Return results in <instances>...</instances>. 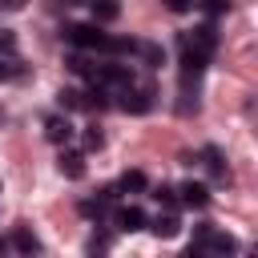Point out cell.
Listing matches in <instances>:
<instances>
[{
	"instance_id": "6da1fadb",
	"label": "cell",
	"mask_w": 258,
	"mask_h": 258,
	"mask_svg": "<svg viewBox=\"0 0 258 258\" xmlns=\"http://www.w3.org/2000/svg\"><path fill=\"white\" fill-rule=\"evenodd\" d=\"M214 48H218V28H214V20H206V24H198L194 32H185V36H181V52H189V56L210 60V56H214Z\"/></svg>"
},
{
	"instance_id": "7a4b0ae2",
	"label": "cell",
	"mask_w": 258,
	"mask_h": 258,
	"mask_svg": "<svg viewBox=\"0 0 258 258\" xmlns=\"http://www.w3.org/2000/svg\"><path fill=\"white\" fill-rule=\"evenodd\" d=\"M64 40L77 44V48H105V44H109V36L97 28V20H93V24H69V28H64Z\"/></svg>"
},
{
	"instance_id": "3957f363",
	"label": "cell",
	"mask_w": 258,
	"mask_h": 258,
	"mask_svg": "<svg viewBox=\"0 0 258 258\" xmlns=\"http://www.w3.org/2000/svg\"><path fill=\"white\" fill-rule=\"evenodd\" d=\"M198 246L210 250V254H234V250H238V242H234L230 234L214 230V226H202V230H198Z\"/></svg>"
},
{
	"instance_id": "277c9868",
	"label": "cell",
	"mask_w": 258,
	"mask_h": 258,
	"mask_svg": "<svg viewBox=\"0 0 258 258\" xmlns=\"http://www.w3.org/2000/svg\"><path fill=\"white\" fill-rule=\"evenodd\" d=\"M56 169L69 177V181H77V177H85V153L81 149H69V145H60V157H56Z\"/></svg>"
},
{
	"instance_id": "5b68a950",
	"label": "cell",
	"mask_w": 258,
	"mask_h": 258,
	"mask_svg": "<svg viewBox=\"0 0 258 258\" xmlns=\"http://www.w3.org/2000/svg\"><path fill=\"white\" fill-rule=\"evenodd\" d=\"M117 97H121L117 105H121L125 113H145V109L153 105V101H149V93H145V89H133V85H121V89H117Z\"/></svg>"
},
{
	"instance_id": "8992f818",
	"label": "cell",
	"mask_w": 258,
	"mask_h": 258,
	"mask_svg": "<svg viewBox=\"0 0 258 258\" xmlns=\"http://www.w3.org/2000/svg\"><path fill=\"white\" fill-rule=\"evenodd\" d=\"M113 222H117V230L121 234H137V230H145V210H137V206H121L117 214H113Z\"/></svg>"
},
{
	"instance_id": "52a82bcc",
	"label": "cell",
	"mask_w": 258,
	"mask_h": 258,
	"mask_svg": "<svg viewBox=\"0 0 258 258\" xmlns=\"http://www.w3.org/2000/svg\"><path fill=\"white\" fill-rule=\"evenodd\" d=\"M73 133H77V129H73V121H69V117H60V113L44 121V137H48L52 145H69V141H73Z\"/></svg>"
},
{
	"instance_id": "ba28073f",
	"label": "cell",
	"mask_w": 258,
	"mask_h": 258,
	"mask_svg": "<svg viewBox=\"0 0 258 258\" xmlns=\"http://www.w3.org/2000/svg\"><path fill=\"white\" fill-rule=\"evenodd\" d=\"M177 194H181V206H189V210L210 206V185H206V181H185Z\"/></svg>"
},
{
	"instance_id": "9c48e42d",
	"label": "cell",
	"mask_w": 258,
	"mask_h": 258,
	"mask_svg": "<svg viewBox=\"0 0 258 258\" xmlns=\"http://www.w3.org/2000/svg\"><path fill=\"white\" fill-rule=\"evenodd\" d=\"M157 238H177L181 234V218H177V210H165V214H157L153 222H145Z\"/></svg>"
},
{
	"instance_id": "30bf717a",
	"label": "cell",
	"mask_w": 258,
	"mask_h": 258,
	"mask_svg": "<svg viewBox=\"0 0 258 258\" xmlns=\"http://www.w3.org/2000/svg\"><path fill=\"white\" fill-rule=\"evenodd\" d=\"M202 165L210 169V177H214V181H230V169H226V161H222V153H218L214 145H206V149H202Z\"/></svg>"
},
{
	"instance_id": "8fae6325",
	"label": "cell",
	"mask_w": 258,
	"mask_h": 258,
	"mask_svg": "<svg viewBox=\"0 0 258 258\" xmlns=\"http://www.w3.org/2000/svg\"><path fill=\"white\" fill-rule=\"evenodd\" d=\"M89 8H93V20L97 24H109V20L121 16V0H89Z\"/></svg>"
},
{
	"instance_id": "7c38bea8",
	"label": "cell",
	"mask_w": 258,
	"mask_h": 258,
	"mask_svg": "<svg viewBox=\"0 0 258 258\" xmlns=\"http://www.w3.org/2000/svg\"><path fill=\"white\" fill-rule=\"evenodd\" d=\"M145 185H149V181H145L141 169H125V173L117 177V189H121V194H141Z\"/></svg>"
},
{
	"instance_id": "4fadbf2b",
	"label": "cell",
	"mask_w": 258,
	"mask_h": 258,
	"mask_svg": "<svg viewBox=\"0 0 258 258\" xmlns=\"http://www.w3.org/2000/svg\"><path fill=\"white\" fill-rule=\"evenodd\" d=\"M60 109H89V97L81 89H60Z\"/></svg>"
},
{
	"instance_id": "5bb4252c",
	"label": "cell",
	"mask_w": 258,
	"mask_h": 258,
	"mask_svg": "<svg viewBox=\"0 0 258 258\" xmlns=\"http://www.w3.org/2000/svg\"><path fill=\"white\" fill-rule=\"evenodd\" d=\"M105 206H109L105 198H89V202H81V214H85L89 222H101V218H105Z\"/></svg>"
},
{
	"instance_id": "9a60e30c",
	"label": "cell",
	"mask_w": 258,
	"mask_h": 258,
	"mask_svg": "<svg viewBox=\"0 0 258 258\" xmlns=\"http://www.w3.org/2000/svg\"><path fill=\"white\" fill-rule=\"evenodd\" d=\"M12 246H16L20 254H36V250H40V242H36V238H32L28 230H16V238H12Z\"/></svg>"
},
{
	"instance_id": "2e32d148",
	"label": "cell",
	"mask_w": 258,
	"mask_h": 258,
	"mask_svg": "<svg viewBox=\"0 0 258 258\" xmlns=\"http://www.w3.org/2000/svg\"><path fill=\"white\" fill-rule=\"evenodd\" d=\"M20 73H24L20 60H16L12 52H4V56H0V81H12V77H20Z\"/></svg>"
},
{
	"instance_id": "e0dca14e",
	"label": "cell",
	"mask_w": 258,
	"mask_h": 258,
	"mask_svg": "<svg viewBox=\"0 0 258 258\" xmlns=\"http://www.w3.org/2000/svg\"><path fill=\"white\" fill-rule=\"evenodd\" d=\"M153 198H157V202H161L165 210H173V206H177V189H173V185H165V181H161V185L153 189Z\"/></svg>"
},
{
	"instance_id": "ac0fdd59",
	"label": "cell",
	"mask_w": 258,
	"mask_h": 258,
	"mask_svg": "<svg viewBox=\"0 0 258 258\" xmlns=\"http://www.w3.org/2000/svg\"><path fill=\"white\" fill-rule=\"evenodd\" d=\"M194 4H202L206 16H222V12L230 8V0H194Z\"/></svg>"
},
{
	"instance_id": "d6986e66",
	"label": "cell",
	"mask_w": 258,
	"mask_h": 258,
	"mask_svg": "<svg viewBox=\"0 0 258 258\" xmlns=\"http://www.w3.org/2000/svg\"><path fill=\"white\" fill-rule=\"evenodd\" d=\"M101 145H105V133H101L97 125H89V129H85V149H101Z\"/></svg>"
},
{
	"instance_id": "ffe728a7",
	"label": "cell",
	"mask_w": 258,
	"mask_h": 258,
	"mask_svg": "<svg viewBox=\"0 0 258 258\" xmlns=\"http://www.w3.org/2000/svg\"><path fill=\"white\" fill-rule=\"evenodd\" d=\"M137 52H141L149 64H161V48H157V44H137Z\"/></svg>"
},
{
	"instance_id": "44dd1931",
	"label": "cell",
	"mask_w": 258,
	"mask_h": 258,
	"mask_svg": "<svg viewBox=\"0 0 258 258\" xmlns=\"http://www.w3.org/2000/svg\"><path fill=\"white\" fill-rule=\"evenodd\" d=\"M0 52H16V32L12 28H0Z\"/></svg>"
},
{
	"instance_id": "7402d4cb",
	"label": "cell",
	"mask_w": 258,
	"mask_h": 258,
	"mask_svg": "<svg viewBox=\"0 0 258 258\" xmlns=\"http://www.w3.org/2000/svg\"><path fill=\"white\" fill-rule=\"evenodd\" d=\"M169 4V12H189L194 8V0H165Z\"/></svg>"
},
{
	"instance_id": "603a6c76",
	"label": "cell",
	"mask_w": 258,
	"mask_h": 258,
	"mask_svg": "<svg viewBox=\"0 0 258 258\" xmlns=\"http://www.w3.org/2000/svg\"><path fill=\"white\" fill-rule=\"evenodd\" d=\"M28 0H0V8H8V12H20Z\"/></svg>"
},
{
	"instance_id": "cb8c5ba5",
	"label": "cell",
	"mask_w": 258,
	"mask_h": 258,
	"mask_svg": "<svg viewBox=\"0 0 258 258\" xmlns=\"http://www.w3.org/2000/svg\"><path fill=\"white\" fill-rule=\"evenodd\" d=\"M64 4H89V0H64Z\"/></svg>"
},
{
	"instance_id": "d4e9b609",
	"label": "cell",
	"mask_w": 258,
	"mask_h": 258,
	"mask_svg": "<svg viewBox=\"0 0 258 258\" xmlns=\"http://www.w3.org/2000/svg\"><path fill=\"white\" fill-rule=\"evenodd\" d=\"M0 250H4V238H0Z\"/></svg>"
}]
</instances>
